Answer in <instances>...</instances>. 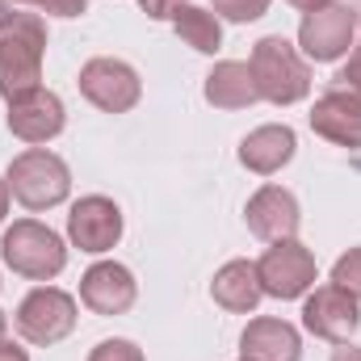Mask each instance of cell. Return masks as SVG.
<instances>
[{"label":"cell","mask_w":361,"mask_h":361,"mask_svg":"<svg viewBox=\"0 0 361 361\" xmlns=\"http://www.w3.org/2000/svg\"><path fill=\"white\" fill-rule=\"evenodd\" d=\"M47 21L38 13H13L0 21V97L13 101L42 85Z\"/></svg>","instance_id":"obj_1"},{"label":"cell","mask_w":361,"mask_h":361,"mask_svg":"<svg viewBox=\"0 0 361 361\" xmlns=\"http://www.w3.org/2000/svg\"><path fill=\"white\" fill-rule=\"evenodd\" d=\"M248 68H252L261 101H269V105H298L311 92V68H307L302 51L281 34H269L252 47Z\"/></svg>","instance_id":"obj_2"},{"label":"cell","mask_w":361,"mask_h":361,"mask_svg":"<svg viewBox=\"0 0 361 361\" xmlns=\"http://www.w3.org/2000/svg\"><path fill=\"white\" fill-rule=\"evenodd\" d=\"M4 180H8V193L25 210H51V206L68 202V193H72V169L63 164V156H55L47 147H25L21 156H13Z\"/></svg>","instance_id":"obj_3"},{"label":"cell","mask_w":361,"mask_h":361,"mask_svg":"<svg viewBox=\"0 0 361 361\" xmlns=\"http://www.w3.org/2000/svg\"><path fill=\"white\" fill-rule=\"evenodd\" d=\"M0 257L4 265L17 273V277H30V281H51L59 277L68 265V244L59 231H51L47 223L38 219H17L4 240H0Z\"/></svg>","instance_id":"obj_4"},{"label":"cell","mask_w":361,"mask_h":361,"mask_svg":"<svg viewBox=\"0 0 361 361\" xmlns=\"http://www.w3.org/2000/svg\"><path fill=\"white\" fill-rule=\"evenodd\" d=\"M17 336L30 345H59L76 332V298L59 286H34L21 302H17Z\"/></svg>","instance_id":"obj_5"},{"label":"cell","mask_w":361,"mask_h":361,"mask_svg":"<svg viewBox=\"0 0 361 361\" xmlns=\"http://www.w3.org/2000/svg\"><path fill=\"white\" fill-rule=\"evenodd\" d=\"M257 273H261V290L269 298H307L319 281V265H315V252L298 240H277L261 252L257 261Z\"/></svg>","instance_id":"obj_6"},{"label":"cell","mask_w":361,"mask_h":361,"mask_svg":"<svg viewBox=\"0 0 361 361\" xmlns=\"http://www.w3.org/2000/svg\"><path fill=\"white\" fill-rule=\"evenodd\" d=\"M357 38V13L349 4H324V8H311L302 13V25H298V51L302 59L311 63H336L349 55Z\"/></svg>","instance_id":"obj_7"},{"label":"cell","mask_w":361,"mask_h":361,"mask_svg":"<svg viewBox=\"0 0 361 361\" xmlns=\"http://www.w3.org/2000/svg\"><path fill=\"white\" fill-rule=\"evenodd\" d=\"M80 92L101 114H130L139 105V97H143V80L126 59L97 55L80 68Z\"/></svg>","instance_id":"obj_8"},{"label":"cell","mask_w":361,"mask_h":361,"mask_svg":"<svg viewBox=\"0 0 361 361\" xmlns=\"http://www.w3.org/2000/svg\"><path fill=\"white\" fill-rule=\"evenodd\" d=\"M302 328L319 341H332V345H345L353 332L361 328V298H353L349 290L341 286H315L302 302Z\"/></svg>","instance_id":"obj_9"},{"label":"cell","mask_w":361,"mask_h":361,"mask_svg":"<svg viewBox=\"0 0 361 361\" xmlns=\"http://www.w3.org/2000/svg\"><path fill=\"white\" fill-rule=\"evenodd\" d=\"M4 122H8V130H13L21 143L42 147V143H51V139L63 135V126H68V109H63L59 92H51V89L38 85V89H30V92H21V97L8 101Z\"/></svg>","instance_id":"obj_10"},{"label":"cell","mask_w":361,"mask_h":361,"mask_svg":"<svg viewBox=\"0 0 361 361\" xmlns=\"http://www.w3.org/2000/svg\"><path fill=\"white\" fill-rule=\"evenodd\" d=\"M68 240H72V248H80L89 257L109 252L122 240V210H118V202L105 197V193H89V197L72 202V210H68Z\"/></svg>","instance_id":"obj_11"},{"label":"cell","mask_w":361,"mask_h":361,"mask_svg":"<svg viewBox=\"0 0 361 361\" xmlns=\"http://www.w3.org/2000/svg\"><path fill=\"white\" fill-rule=\"evenodd\" d=\"M244 219H248V231L265 244L277 240H294L298 235V223H302V210H298V197L286 189V185H261L248 206H244Z\"/></svg>","instance_id":"obj_12"},{"label":"cell","mask_w":361,"mask_h":361,"mask_svg":"<svg viewBox=\"0 0 361 361\" xmlns=\"http://www.w3.org/2000/svg\"><path fill=\"white\" fill-rule=\"evenodd\" d=\"M135 298H139V281L118 261H97L80 277V302L92 315H126Z\"/></svg>","instance_id":"obj_13"},{"label":"cell","mask_w":361,"mask_h":361,"mask_svg":"<svg viewBox=\"0 0 361 361\" xmlns=\"http://www.w3.org/2000/svg\"><path fill=\"white\" fill-rule=\"evenodd\" d=\"M311 130L336 147H349L357 152L361 147V101H353L349 92L341 89H328L315 105H311Z\"/></svg>","instance_id":"obj_14"},{"label":"cell","mask_w":361,"mask_h":361,"mask_svg":"<svg viewBox=\"0 0 361 361\" xmlns=\"http://www.w3.org/2000/svg\"><path fill=\"white\" fill-rule=\"evenodd\" d=\"M294 152H298V135L286 122H269V126H257V130L244 135L240 164L248 173H257V177H273L294 160Z\"/></svg>","instance_id":"obj_15"},{"label":"cell","mask_w":361,"mask_h":361,"mask_svg":"<svg viewBox=\"0 0 361 361\" xmlns=\"http://www.w3.org/2000/svg\"><path fill=\"white\" fill-rule=\"evenodd\" d=\"M240 357L244 361H302V336L286 319H248L240 336Z\"/></svg>","instance_id":"obj_16"},{"label":"cell","mask_w":361,"mask_h":361,"mask_svg":"<svg viewBox=\"0 0 361 361\" xmlns=\"http://www.w3.org/2000/svg\"><path fill=\"white\" fill-rule=\"evenodd\" d=\"M210 298L223 311H231V315H252L257 302L265 298L257 261H227L223 269L214 273V281H210Z\"/></svg>","instance_id":"obj_17"},{"label":"cell","mask_w":361,"mask_h":361,"mask_svg":"<svg viewBox=\"0 0 361 361\" xmlns=\"http://www.w3.org/2000/svg\"><path fill=\"white\" fill-rule=\"evenodd\" d=\"M202 92H206V101H210L214 109H248V105L261 101L257 80H252V68L240 63V59H223V63H214Z\"/></svg>","instance_id":"obj_18"},{"label":"cell","mask_w":361,"mask_h":361,"mask_svg":"<svg viewBox=\"0 0 361 361\" xmlns=\"http://www.w3.org/2000/svg\"><path fill=\"white\" fill-rule=\"evenodd\" d=\"M173 30L185 47L202 51V55H214L223 47V25L214 17V8H197V4H180L173 13Z\"/></svg>","instance_id":"obj_19"},{"label":"cell","mask_w":361,"mask_h":361,"mask_svg":"<svg viewBox=\"0 0 361 361\" xmlns=\"http://www.w3.org/2000/svg\"><path fill=\"white\" fill-rule=\"evenodd\" d=\"M210 4H214V17H227L235 25H248L269 13V0H210Z\"/></svg>","instance_id":"obj_20"},{"label":"cell","mask_w":361,"mask_h":361,"mask_svg":"<svg viewBox=\"0 0 361 361\" xmlns=\"http://www.w3.org/2000/svg\"><path fill=\"white\" fill-rule=\"evenodd\" d=\"M332 286H341V290H349L353 298H361V244L349 248V252L332 265Z\"/></svg>","instance_id":"obj_21"},{"label":"cell","mask_w":361,"mask_h":361,"mask_svg":"<svg viewBox=\"0 0 361 361\" xmlns=\"http://www.w3.org/2000/svg\"><path fill=\"white\" fill-rule=\"evenodd\" d=\"M89 361H143V349H139L135 341L114 336V341H101V345L89 353Z\"/></svg>","instance_id":"obj_22"},{"label":"cell","mask_w":361,"mask_h":361,"mask_svg":"<svg viewBox=\"0 0 361 361\" xmlns=\"http://www.w3.org/2000/svg\"><path fill=\"white\" fill-rule=\"evenodd\" d=\"M13 4H30L47 17H80L89 8V0H13Z\"/></svg>","instance_id":"obj_23"},{"label":"cell","mask_w":361,"mask_h":361,"mask_svg":"<svg viewBox=\"0 0 361 361\" xmlns=\"http://www.w3.org/2000/svg\"><path fill=\"white\" fill-rule=\"evenodd\" d=\"M332 89H341V92H349L353 101H361V55H357V51H353V55H349V63L332 76Z\"/></svg>","instance_id":"obj_24"},{"label":"cell","mask_w":361,"mask_h":361,"mask_svg":"<svg viewBox=\"0 0 361 361\" xmlns=\"http://www.w3.org/2000/svg\"><path fill=\"white\" fill-rule=\"evenodd\" d=\"M180 4H189V0H139V8H143L152 21H173V13H177Z\"/></svg>","instance_id":"obj_25"},{"label":"cell","mask_w":361,"mask_h":361,"mask_svg":"<svg viewBox=\"0 0 361 361\" xmlns=\"http://www.w3.org/2000/svg\"><path fill=\"white\" fill-rule=\"evenodd\" d=\"M332 361H361V349H353V345L345 341V345H336V349H332Z\"/></svg>","instance_id":"obj_26"},{"label":"cell","mask_w":361,"mask_h":361,"mask_svg":"<svg viewBox=\"0 0 361 361\" xmlns=\"http://www.w3.org/2000/svg\"><path fill=\"white\" fill-rule=\"evenodd\" d=\"M0 361H30V357H25V349H17V345L0 341Z\"/></svg>","instance_id":"obj_27"},{"label":"cell","mask_w":361,"mask_h":361,"mask_svg":"<svg viewBox=\"0 0 361 361\" xmlns=\"http://www.w3.org/2000/svg\"><path fill=\"white\" fill-rule=\"evenodd\" d=\"M8 202H13V193H8V180L0 177V223H4V214H8Z\"/></svg>","instance_id":"obj_28"},{"label":"cell","mask_w":361,"mask_h":361,"mask_svg":"<svg viewBox=\"0 0 361 361\" xmlns=\"http://www.w3.org/2000/svg\"><path fill=\"white\" fill-rule=\"evenodd\" d=\"M294 8H302V13H311V8H324V4H336V0H290Z\"/></svg>","instance_id":"obj_29"},{"label":"cell","mask_w":361,"mask_h":361,"mask_svg":"<svg viewBox=\"0 0 361 361\" xmlns=\"http://www.w3.org/2000/svg\"><path fill=\"white\" fill-rule=\"evenodd\" d=\"M13 13H17V4H13V0H0V21H8Z\"/></svg>","instance_id":"obj_30"},{"label":"cell","mask_w":361,"mask_h":361,"mask_svg":"<svg viewBox=\"0 0 361 361\" xmlns=\"http://www.w3.org/2000/svg\"><path fill=\"white\" fill-rule=\"evenodd\" d=\"M4 336H8V315L0 311V341H4Z\"/></svg>","instance_id":"obj_31"},{"label":"cell","mask_w":361,"mask_h":361,"mask_svg":"<svg viewBox=\"0 0 361 361\" xmlns=\"http://www.w3.org/2000/svg\"><path fill=\"white\" fill-rule=\"evenodd\" d=\"M345 4H349V8H353V13L361 17V0H345Z\"/></svg>","instance_id":"obj_32"},{"label":"cell","mask_w":361,"mask_h":361,"mask_svg":"<svg viewBox=\"0 0 361 361\" xmlns=\"http://www.w3.org/2000/svg\"><path fill=\"white\" fill-rule=\"evenodd\" d=\"M357 55H361V38H357Z\"/></svg>","instance_id":"obj_33"},{"label":"cell","mask_w":361,"mask_h":361,"mask_svg":"<svg viewBox=\"0 0 361 361\" xmlns=\"http://www.w3.org/2000/svg\"><path fill=\"white\" fill-rule=\"evenodd\" d=\"M240 361H244V357H240Z\"/></svg>","instance_id":"obj_34"}]
</instances>
